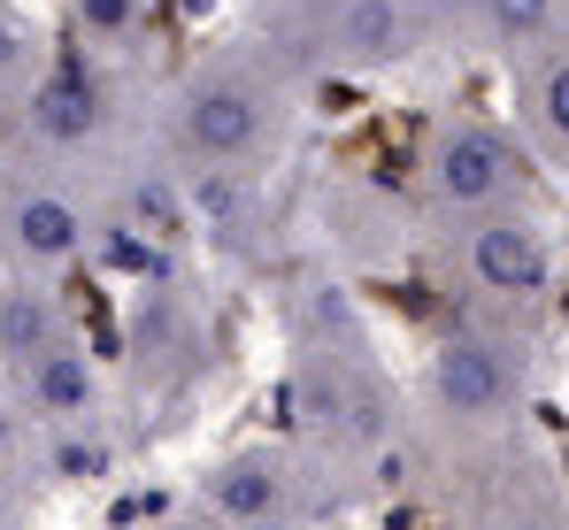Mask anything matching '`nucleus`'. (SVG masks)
Returning <instances> with one entry per match:
<instances>
[{"instance_id":"obj_1","label":"nucleus","mask_w":569,"mask_h":530,"mask_svg":"<svg viewBox=\"0 0 569 530\" xmlns=\"http://www.w3.org/2000/svg\"><path fill=\"white\" fill-rule=\"evenodd\" d=\"M292 108L300 78L278 54L262 39H223L162 78L147 108V147L178 177H262L292 139Z\"/></svg>"},{"instance_id":"obj_2","label":"nucleus","mask_w":569,"mask_h":530,"mask_svg":"<svg viewBox=\"0 0 569 530\" xmlns=\"http://www.w3.org/2000/svg\"><path fill=\"white\" fill-rule=\"evenodd\" d=\"M284 400H292V423L300 446L323 461V469H370L392 431H400V392L385 377L378 347H370V323L362 308L339 292V284H300L292 300V369H284Z\"/></svg>"},{"instance_id":"obj_3","label":"nucleus","mask_w":569,"mask_h":530,"mask_svg":"<svg viewBox=\"0 0 569 530\" xmlns=\"http://www.w3.org/2000/svg\"><path fill=\"white\" fill-rule=\"evenodd\" d=\"M139 147H147V116L131 108L123 62H100L86 47H54L47 70L23 86V100L0 116V154L62 170L78 184L108 177Z\"/></svg>"},{"instance_id":"obj_4","label":"nucleus","mask_w":569,"mask_h":530,"mask_svg":"<svg viewBox=\"0 0 569 530\" xmlns=\"http://www.w3.org/2000/svg\"><path fill=\"white\" fill-rule=\"evenodd\" d=\"M531 400V347L516 339V323L500 316H470L455 331L431 339L423 361V423L462 453H492L523 423Z\"/></svg>"},{"instance_id":"obj_5","label":"nucleus","mask_w":569,"mask_h":530,"mask_svg":"<svg viewBox=\"0 0 569 530\" xmlns=\"http://www.w3.org/2000/svg\"><path fill=\"white\" fill-rule=\"evenodd\" d=\"M93 254H100L93 184L0 154V269L70 284L78 269H93Z\"/></svg>"},{"instance_id":"obj_6","label":"nucleus","mask_w":569,"mask_h":530,"mask_svg":"<svg viewBox=\"0 0 569 530\" xmlns=\"http://www.w3.org/2000/svg\"><path fill=\"white\" fill-rule=\"evenodd\" d=\"M416 192L439 223H462L485 208H523L531 200V147L500 116H439L416 147Z\"/></svg>"},{"instance_id":"obj_7","label":"nucleus","mask_w":569,"mask_h":530,"mask_svg":"<svg viewBox=\"0 0 569 530\" xmlns=\"http://www.w3.org/2000/svg\"><path fill=\"white\" fill-rule=\"evenodd\" d=\"M323 469L308 446H231L192 477V508L216 530H308V516L323 508Z\"/></svg>"},{"instance_id":"obj_8","label":"nucleus","mask_w":569,"mask_h":530,"mask_svg":"<svg viewBox=\"0 0 569 530\" xmlns=\"http://www.w3.org/2000/svg\"><path fill=\"white\" fill-rule=\"evenodd\" d=\"M447 231V262H455V284L477 316H516V308H539L555 292V239L547 223L523 208H485V216H462V223H439Z\"/></svg>"},{"instance_id":"obj_9","label":"nucleus","mask_w":569,"mask_h":530,"mask_svg":"<svg viewBox=\"0 0 569 530\" xmlns=\"http://www.w3.org/2000/svg\"><path fill=\"white\" fill-rule=\"evenodd\" d=\"M123 369L147 400H186L216 369V323L178 269H154L123 300Z\"/></svg>"},{"instance_id":"obj_10","label":"nucleus","mask_w":569,"mask_h":530,"mask_svg":"<svg viewBox=\"0 0 569 530\" xmlns=\"http://www.w3.org/2000/svg\"><path fill=\"white\" fill-rule=\"evenodd\" d=\"M8 384H16V408H23V423H31V439L116 423V377H108V361L93 353L86 331L62 339L54 353H39L31 369H16Z\"/></svg>"},{"instance_id":"obj_11","label":"nucleus","mask_w":569,"mask_h":530,"mask_svg":"<svg viewBox=\"0 0 569 530\" xmlns=\"http://www.w3.org/2000/svg\"><path fill=\"white\" fill-rule=\"evenodd\" d=\"M78 331H86V316H78L70 284H54V277H8L0 269V377L31 369L39 353H54Z\"/></svg>"},{"instance_id":"obj_12","label":"nucleus","mask_w":569,"mask_h":530,"mask_svg":"<svg viewBox=\"0 0 569 530\" xmlns=\"http://www.w3.org/2000/svg\"><path fill=\"white\" fill-rule=\"evenodd\" d=\"M516 123H523V147L569 170V39L516 62Z\"/></svg>"},{"instance_id":"obj_13","label":"nucleus","mask_w":569,"mask_h":530,"mask_svg":"<svg viewBox=\"0 0 569 530\" xmlns=\"http://www.w3.org/2000/svg\"><path fill=\"white\" fill-rule=\"evenodd\" d=\"M569 39V0H477L470 47H485L492 62H531L539 47Z\"/></svg>"},{"instance_id":"obj_14","label":"nucleus","mask_w":569,"mask_h":530,"mask_svg":"<svg viewBox=\"0 0 569 530\" xmlns=\"http://www.w3.org/2000/svg\"><path fill=\"white\" fill-rule=\"evenodd\" d=\"M147 8H154V0H62L70 47H86L100 62H131V54L147 47Z\"/></svg>"},{"instance_id":"obj_15","label":"nucleus","mask_w":569,"mask_h":530,"mask_svg":"<svg viewBox=\"0 0 569 530\" xmlns=\"http://www.w3.org/2000/svg\"><path fill=\"white\" fill-rule=\"evenodd\" d=\"M47 31H39V16L23 8V0H0V116L23 100V86L47 70Z\"/></svg>"},{"instance_id":"obj_16","label":"nucleus","mask_w":569,"mask_h":530,"mask_svg":"<svg viewBox=\"0 0 569 530\" xmlns=\"http://www.w3.org/2000/svg\"><path fill=\"white\" fill-rule=\"evenodd\" d=\"M477 530H555V508H547V492H531V484H492Z\"/></svg>"},{"instance_id":"obj_17","label":"nucleus","mask_w":569,"mask_h":530,"mask_svg":"<svg viewBox=\"0 0 569 530\" xmlns=\"http://www.w3.org/2000/svg\"><path fill=\"white\" fill-rule=\"evenodd\" d=\"M31 469H39V439L16 408V384L0 377V492H16V477H31Z\"/></svg>"},{"instance_id":"obj_18","label":"nucleus","mask_w":569,"mask_h":530,"mask_svg":"<svg viewBox=\"0 0 569 530\" xmlns=\"http://www.w3.org/2000/svg\"><path fill=\"white\" fill-rule=\"evenodd\" d=\"M408 8L423 16L431 47H447V39H470V23H477V0H408Z\"/></svg>"},{"instance_id":"obj_19","label":"nucleus","mask_w":569,"mask_h":530,"mask_svg":"<svg viewBox=\"0 0 569 530\" xmlns=\"http://www.w3.org/2000/svg\"><path fill=\"white\" fill-rule=\"evenodd\" d=\"M147 530H216V523H208V516H200V508H192V500H186L178 516H154V523H147Z\"/></svg>"}]
</instances>
